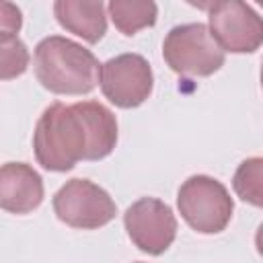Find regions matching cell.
Instances as JSON below:
<instances>
[{"mask_svg": "<svg viewBox=\"0 0 263 263\" xmlns=\"http://www.w3.org/2000/svg\"><path fill=\"white\" fill-rule=\"evenodd\" d=\"M21 29V10L10 2H0V35H16Z\"/></svg>", "mask_w": 263, "mask_h": 263, "instance_id": "cell-15", "label": "cell"}, {"mask_svg": "<svg viewBox=\"0 0 263 263\" xmlns=\"http://www.w3.org/2000/svg\"><path fill=\"white\" fill-rule=\"evenodd\" d=\"M123 222L134 245L148 255L164 253L177 234L173 210L156 197H142L132 203L123 216Z\"/></svg>", "mask_w": 263, "mask_h": 263, "instance_id": "cell-8", "label": "cell"}, {"mask_svg": "<svg viewBox=\"0 0 263 263\" xmlns=\"http://www.w3.org/2000/svg\"><path fill=\"white\" fill-rule=\"evenodd\" d=\"M33 148L47 171H70L78 160H88L90 136L78 103L49 105L37 121Z\"/></svg>", "mask_w": 263, "mask_h": 263, "instance_id": "cell-1", "label": "cell"}, {"mask_svg": "<svg viewBox=\"0 0 263 263\" xmlns=\"http://www.w3.org/2000/svg\"><path fill=\"white\" fill-rule=\"evenodd\" d=\"M35 74L43 88L55 95H86L97 86L101 66L76 41L51 35L35 47Z\"/></svg>", "mask_w": 263, "mask_h": 263, "instance_id": "cell-2", "label": "cell"}, {"mask_svg": "<svg viewBox=\"0 0 263 263\" xmlns=\"http://www.w3.org/2000/svg\"><path fill=\"white\" fill-rule=\"evenodd\" d=\"M43 201V183L25 162H6L0 171V203L6 212L29 214Z\"/></svg>", "mask_w": 263, "mask_h": 263, "instance_id": "cell-9", "label": "cell"}, {"mask_svg": "<svg viewBox=\"0 0 263 263\" xmlns=\"http://www.w3.org/2000/svg\"><path fill=\"white\" fill-rule=\"evenodd\" d=\"M177 205L185 222L201 234L222 232L234 210L226 187L205 175H193L181 185Z\"/></svg>", "mask_w": 263, "mask_h": 263, "instance_id": "cell-4", "label": "cell"}, {"mask_svg": "<svg viewBox=\"0 0 263 263\" xmlns=\"http://www.w3.org/2000/svg\"><path fill=\"white\" fill-rule=\"evenodd\" d=\"M53 12L64 29L82 37L88 43H97L107 31L103 2H74L60 0L53 4Z\"/></svg>", "mask_w": 263, "mask_h": 263, "instance_id": "cell-10", "label": "cell"}, {"mask_svg": "<svg viewBox=\"0 0 263 263\" xmlns=\"http://www.w3.org/2000/svg\"><path fill=\"white\" fill-rule=\"evenodd\" d=\"M29 51L16 35H0V76L10 80L27 70Z\"/></svg>", "mask_w": 263, "mask_h": 263, "instance_id": "cell-14", "label": "cell"}, {"mask_svg": "<svg viewBox=\"0 0 263 263\" xmlns=\"http://www.w3.org/2000/svg\"><path fill=\"white\" fill-rule=\"evenodd\" d=\"M210 33L224 51L251 53L263 43V18L245 2L224 0L205 6Z\"/></svg>", "mask_w": 263, "mask_h": 263, "instance_id": "cell-6", "label": "cell"}, {"mask_svg": "<svg viewBox=\"0 0 263 263\" xmlns=\"http://www.w3.org/2000/svg\"><path fill=\"white\" fill-rule=\"evenodd\" d=\"M103 95L121 109L142 105L152 92L150 64L138 53H121L101 66Z\"/></svg>", "mask_w": 263, "mask_h": 263, "instance_id": "cell-7", "label": "cell"}, {"mask_svg": "<svg viewBox=\"0 0 263 263\" xmlns=\"http://www.w3.org/2000/svg\"><path fill=\"white\" fill-rule=\"evenodd\" d=\"M84 121L88 125V136H90V150H88V160H99L111 154L117 142V121L115 115L101 103L97 101H80L78 103Z\"/></svg>", "mask_w": 263, "mask_h": 263, "instance_id": "cell-11", "label": "cell"}, {"mask_svg": "<svg viewBox=\"0 0 263 263\" xmlns=\"http://www.w3.org/2000/svg\"><path fill=\"white\" fill-rule=\"evenodd\" d=\"M109 14L113 25L123 35H134L144 27L154 25L156 4L154 2H111Z\"/></svg>", "mask_w": 263, "mask_h": 263, "instance_id": "cell-12", "label": "cell"}, {"mask_svg": "<svg viewBox=\"0 0 263 263\" xmlns=\"http://www.w3.org/2000/svg\"><path fill=\"white\" fill-rule=\"evenodd\" d=\"M55 216L72 226L82 230H92L109 224L115 218V203L111 195L88 179H72L53 195Z\"/></svg>", "mask_w": 263, "mask_h": 263, "instance_id": "cell-5", "label": "cell"}, {"mask_svg": "<svg viewBox=\"0 0 263 263\" xmlns=\"http://www.w3.org/2000/svg\"><path fill=\"white\" fill-rule=\"evenodd\" d=\"M261 86H263V62H261Z\"/></svg>", "mask_w": 263, "mask_h": 263, "instance_id": "cell-17", "label": "cell"}, {"mask_svg": "<svg viewBox=\"0 0 263 263\" xmlns=\"http://www.w3.org/2000/svg\"><path fill=\"white\" fill-rule=\"evenodd\" d=\"M232 187L242 201L263 208V158H249L240 162L234 173Z\"/></svg>", "mask_w": 263, "mask_h": 263, "instance_id": "cell-13", "label": "cell"}, {"mask_svg": "<svg viewBox=\"0 0 263 263\" xmlns=\"http://www.w3.org/2000/svg\"><path fill=\"white\" fill-rule=\"evenodd\" d=\"M255 245H257V251H259V255L263 257V224L257 228V234H255Z\"/></svg>", "mask_w": 263, "mask_h": 263, "instance_id": "cell-16", "label": "cell"}, {"mask_svg": "<svg viewBox=\"0 0 263 263\" xmlns=\"http://www.w3.org/2000/svg\"><path fill=\"white\" fill-rule=\"evenodd\" d=\"M162 53L171 70L185 76H210L224 64V49L210 33V27L201 23L171 29Z\"/></svg>", "mask_w": 263, "mask_h": 263, "instance_id": "cell-3", "label": "cell"}]
</instances>
